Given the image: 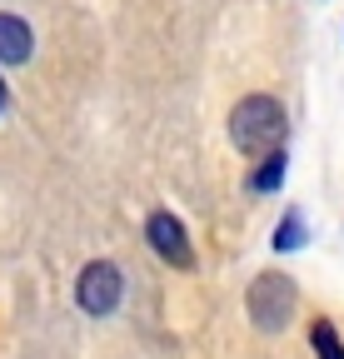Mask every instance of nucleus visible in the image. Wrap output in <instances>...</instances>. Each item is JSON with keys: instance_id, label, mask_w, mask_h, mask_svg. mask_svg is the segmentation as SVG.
<instances>
[{"instance_id": "obj_1", "label": "nucleus", "mask_w": 344, "mask_h": 359, "mask_svg": "<svg viewBox=\"0 0 344 359\" xmlns=\"http://www.w3.org/2000/svg\"><path fill=\"white\" fill-rule=\"evenodd\" d=\"M284 130H289V120H284V105L275 95H245L230 110V140L245 155H260V160L275 155L280 140H284Z\"/></svg>"}, {"instance_id": "obj_2", "label": "nucleus", "mask_w": 344, "mask_h": 359, "mask_svg": "<svg viewBox=\"0 0 344 359\" xmlns=\"http://www.w3.org/2000/svg\"><path fill=\"white\" fill-rule=\"evenodd\" d=\"M245 309H249V320L260 334H280L294 314V280L289 275H260L245 294Z\"/></svg>"}, {"instance_id": "obj_3", "label": "nucleus", "mask_w": 344, "mask_h": 359, "mask_svg": "<svg viewBox=\"0 0 344 359\" xmlns=\"http://www.w3.org/2000/svg\"><path fill=\"white\" fill-rule=\"evenodd\" d=\"M125 294V280H120V269L110 259H90L80 269V280H75V304L90 314V320H105V314H115Z\"/></svg>"}, {"instance_id": "obj_4", "label": "nucleus", "mask_w": 344, "mask_h": 359, "mask_svg": "<svg viewBox=\"0 0 344 359\" xmlns=\"http://www.w3.org/2000/svg\"><path fill=\"white\" fill-rule=\"evenodd\" d=\"M145 235H150V250H155L165 264H175V269H190V264H195V245H190L185 224L170 215V210H155V215L145 219Z\"/></svg>"}, {"instance_id": "obj_5", "label": "nucleus", "mask_w": 344, "mask_h": 359, "mask_svg": "<svg viewBox=\"0 0 344 359\" xmlns=\"http://www.w3.org/2000/svg\"><path fill=\"white\" fill-rule=\"evenodd\" d=\"M35 55V35L20 15L0 11V65H25Z\"/></svg>"}, {"instance_id": "obj_6", "label": "nucleus", "mask_w": 344, "mask_h": 359, "mask_svg": "<svg viewBox=\"0 0 344 359\" xmlns=\"http://www.w3.org/2000/svg\"><path fill=\"white\" fill-rule=\"evenodd\" d=\"M284 170H289V155H284V150H275V155H265V165L254 170L249 185L260 190V195H270V190H280V185H284Z\"/></svg>"}, {"instance_id": "obj_7", "label": "nucleus", "mask_w": 344, "mask_h": 359, "mask_svg": "<svg viewBox=\"0 0 344 359\" xmlns=\"http://www.w3.org/2000/svg\"><path fill=\"white\" fill-rule=\"evenodd\" d=\"M310 344H315L319 359H344V339H339V330L329 320H315L310 325Z\"/></svg>"}, {"instance_id": "obj_8", "label": "nucleus", "mask_w": 344, "mask_h": 359, "mask_svg": "<svg viewBox=\"0 0 344 359\" xmlns=\"http://www.w3.org/2000/svg\"><path fill=\"white\" fill-rule=\"evenodd\" d=\"M305 245V219H299V210H289L280 224H275V250L284 255V250H299Z\"/></svg>"}, {"instance_id": "obj_9", "label": "nucleus", "mask_w": 344, "mask_h": 359, "mask_svg": "<svg viewBox=\"0 0 344 359\" xmlns=\"http://www.w3.org/2000/svg\"><path fill=\"white\" fill-rule=\"evenodd\" d=\"M0 110H6V80H0Z\"/></svg>"}]
</instances>
